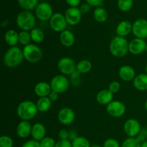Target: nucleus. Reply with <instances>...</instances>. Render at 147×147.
Instances as JSON below:
<instances>
[{
    "instance_id": "f257e3e1",
    "label": "nucleus",
    "mask_w": 147,
    "mask_h": 147,
    "mask_svg": "<svg viewBox=\"0 0 147 147\" xmlns=\"http://www.w3.org/2000/svg\"><path fill=\"white\" fill-rule=\"evenodd\" d=\"M24 59L23 50L17 46H14L10 47L6 52L3 57V63L7 67L14 68L20 65Z\"/></svg>"
},
{
    "instance_id": "f03ea898",
    "label": "nucleus",
    "mask_w": 147,
    "mask_h": 147,
    "mask_svg": "<svg viewBox=\"0 0 147 147\" xmlns=\"http://www.w3.org/2000/svg\"><path fill=\"white\" fill-rule=\"evenodd\" d=\"M129 42L125 37L116 36L111 41L109 50L113 56L116 57H123L129 51Z\"/></svg>"
},
{
    "instance_id": "7ed1b4c3",
    "label": "nucleus",
    "mask_w": 147,
    "mask_h": 147,
    "mask_svg": "<svg viewBox=\"0 0 147 147\" xmlns=\"http://www.w3.org/2000/svg\"><path fill=\"white\" fill-rule=\"evenodd\" d=\"M38 112L37 104L32 100H24L18 105L17 116L22 121H30L36 116Z\"/></svg>"
},
{
    "instance_id": "20e7f679",
    "label": "nucleus",
    "mask_w": 147,
    "mask_h": 147,
    "mask_svg": "<svg viewBox=\"0 0 147 147\" xmlns=\"http://www.w3.org/2000/svg\"><path fill=\"white\" fill-rule=\"evenodd\" d=\"M35 22L34 14L29 11H21L16 19L17 25L22 31H31L34 28Z\"/></svg>"
},
{
    "instance_id": "39448f33",
    "label": "nucleus",
    "mask_w": 147,
    "mask_h": 147,
    "mask_svg": "<svg viewBox=\"0 0 147 147\" xmlns=\"http://www.w3.org/2000/svg\"><path fill=\"white\" fill-rule=\"evenodd\" d=\"M22 50L24 59L29 63H38L42 57V51L41 48L34 44L24 46Z\"/></svg>"
},
{
    "instance_id": "423d86ee",
    "label": "nucleus",
    "mask_w": 147,
    "mask_h": 147,
    "mask_svg": "<svg viewBox=\"0 0 147 147\" xmlns=\"http://www.w3.org/2000/svg\"><path fill=\"white\" fill-rule=\"evenodd\" d=\"M57 66L59 72L64 76H71L77 70V64L75 60L69 57H64L60 59Z\"/></svg>"
},
{
    "instance_id": "0eeeda50",
    "label": "nucleus",
    "mask_w": 147,
    "mask_h": 147,
    "mask_svg": "<svg viewBox=\"0 0 147 147\" xmlns=\"http://www.w3.org/2000/svg\"><path fill=\"white\" fill-rule=\"evenodd\" d=\"M50 86L52 90L57 93H65L69 88V80L64 75H57L50 80Z\"/></svg>"
},
{
    "instance_id": "6e6552de",
    "label": "nucleus",
    "mask_w": 147,
    "mask_h": 147,
    "mask_svg": "<svg viewBox=\"0 0 147 147\" xmlns=\"http://www.w3.org/2000/svg\"><path fill=\"white\" fill-rule=\"evenodd\" d=\"M50 27L53 31L56 32H60L65 31L67 28V22L65 20V15L61 13H55L53 17L49 20Z\"/></svg>"
},
{
    "instance_id": "1a4fd4ad",
    "label": "nucleus",
    "mask_w": 147,
    "mask_h": 147,
    "mask_svg": "<svg viewBox=\"0 0 147 147\" xmlns=\"http://www.w3.org/2000/svg\"><path fill=\"white\" fill-rule=\"evenodd\" d=\"M123 131L128 137L136 138L142 131L140 123L135 119H128L123 124Z\"/></svg>"
},
{
    "instance_id": "9d476101",
    "label": "nucleus",
    "mask_w": 147,
    "mask_h": 147,
    "mask_svg": "<svg viewBox=\"0 0 147 147\" xmlns=\"http://www.w3.org/2000/svg\"><path fill=\"white\" fill-rule=\"evenodd\" d=\"M126 110L125 104L120 100H113L106 106V112L111 117H121L124 115Z\"/></svg>"
},
{
    "instance_id": "9b49d317",
    "label": "nucleus",
    "mask_w": 147,
    "mask_h": 147,
    "mask_svg": "<svg viewBox=\"0 0 147 147\" xmlns=\"http://www.w3.org/2000/svg\"><path fill=\"white\" fill-rule=\"evenodd\" d=\"M51 5L47 2H42L35 9V15L41 21H48L53 15Z\"/></svg>"
},
{
    "instance_id": "f8f14e48",
    "label": "nucleus",
    "mask_w": 147,
    "mask_h": 147,
    "mask_svg": "<svg viewBox=\"0 0 147 147\" xmlns=\"http://www.w3.org/2000/svg\"><path fill=\"white\" fill-rule=\"evenodd\" d=\"M132 33L136 38L144 39L147 37V20L140 18L132 24Z\"/></svg>"
},
{
    "instance_id": "ddd939ff",
    "label": "nucleus",
    "mask_w": 147,
    "mask_h": 147,
    "mask_svg": "<svg viewBox=\"0 0 147 147\" xmlns=\"http://www.w3.org/2000/svg\"><path fill=\"white\" fill-rule=\"evenodd\" d=\"M76 119L74 111L68 107H65L60 109L57 113V120L61 124L68 126L73 123Z\"/></svg>"
},
{
    "instance_id": "4468645a",
    "label": "nucleus",
    "mask_w": 147,
    "mask_h": 147,
    "mask_svg": "<svg viewBox=\"0 0 147 147\" xmlns=\"http://www.w3.org/2000/svg\"><path fill=\"white\" fill-rule=\"evenodd\" d=\"M65 17L67 24L74 26L79 24L82 18V13L78 7H70L66 10Z\"/></svg>"
},
{
    "instance_id": "2eb2a0df",
    "label": "nucleus",
    "mask_w": 147,
    "mask_h": 147,
    "mask_svg": "<svg viewBox=\"0 0 147 147\" xmlns=\"http://www.w3.org/2000/svg\"><path fill=\"white\" fill-rule=\"evenodd\" d=\"M146 44L144 39L134 38L129 42V51L131 54L138 55L146 51Z\"/></svg>"
},
{
    "instance_id": "dca6fc26",
    "label": "nucleus",
    "mask_w": 147,
    "mask_h": 147,
    "mask_svg": "<svg viewBox=\"0 0 147 147\" xmlns=\"http://www.w3.org/2000/svg\"><path fill=\"white\" fill-rule=\"evenodd\" d=\"M119 76L123 81H133L136 77V72L133 67L129 65H125L119 68Z\"/></svg>"
},
{
    "instance_id": "f3484780",
    "label": "nucleus",
    "mask_w": 147,
    "mask_h": 147,
    "mask_svg": "<svg viewBox=\"0 0 147 147\" xmlns=\"http://www.w3.org/2000/svg\"><path fill=\"white\" fill-rule=\"evenodd\" d=\"M32 126L29 121H21L17 126V134L20 139H26L31 135Z\"/></svg>"
},
{
    "instance_id": "a211bd4d",
    "label": "nucleus",
    "mask_w": 147,
    "mask_h": 147,
    "mask_svg": "<svg viewBox=\"0 0 147 147\" xmlns=\"http://www.w3.org/2000/svg\"><path fill=\"white\" fill-rule=\"evenodd\" d=\"M31 136L32 139L40 142L46 137V128L42 123H36L32 125Z\"/></svg>"
},
{
    "instance_id": "6ab92c4d",
    "label": "nucleus",
    "mask_w": 147,
    "mask_h": 147,
    "mask_svg": "<svg viewBox=\"0 0 147 147\" xmlns=\"http://www.w3.org/2000/svg\"><path fill=\"white\" fill-rule=\"evenodd\" d=\"M113 93L109 89H103L98 91L96 95V100L102 106H108L111 102L113 101Z\"/></svg>"
},
{
    "instance_id": "aec40b11",
    "label": "nucleus",
    "mask_w": 147,
    "mask_h": 147,
    "mask_svg": "<svg viewBox=\"0 0 147 147\" xmlns=\"http://www.w3.org/2000/svg\"><path fill=\"white\" fill-rule=\"evenodd\" d=\"M34 91L36 96L39 98L47 97L52 91V88L50 83L46 82H39L34 86Z\"/></svg>"
},
{
    "instance_id": "412c9836",
    "label": "nucleus",
    "mask_w": 147,
    "mask_h": 147,
    "mask_svg": "<svg viewBox=\"0 0 147 147\" xmlns=\"http://www.w3.org/2000/svg\"><path fill=\"white\" fill-rule=\"evenodd\" d=\"M60 41L64 47H70L74 45L76 37L71 31L65 30L60 34Z\"/></svg>"
},
{
    "instance_id": "4be33fe9",
    "label": "nucleus",
    "mask_w": 147,
    "mask_h": 147,
    "mask_svg": "<svg viewBox=\"0 0 147 147\" xmlns=\"http://www.w3.org/2000/svg\"><path fill=\"white\" fill-rule=\"evenodd\" d=\"M117 36L125 37L132 32V24L129 21H121L118 24L116 29Z\"/></svg>"
},
{
    "instance_id": "5701e85b",
    "label": "nucleus",
    "mask_w": 147,
    "mask_h": 147,
    "mask_svg": "<svg viewBox=\"0 0 147 147\" xmlns=\"http://www.w3.org/2000/svg\"><path fill=\"white\" fill-rule=\"evenodd\" d=\"M133 85L136 90L146 91L147 90V75L146 73H140L136 76L133 80Z\"/></svg>"
},
{
    "instance_id": "b1692460",
    "label": "nucleus",
    "mask_w": 147,
    "mask_h": 147,
    "mask_svg": "<svg viewBox=\"0 0 147 147\" xmlns=\"http://www.w3.org/2000/svg\"><path fill=\"white\" fill-rule=\"evenodd\" d=\"M4 41L10 47H14L19 43V33L14 30H9L4 34Z\"/></svg>"
},
{
    "instance_id": "393cba45",
    "label": "nucleus",
    "mask_w": 147,
    "mask_h": 147,
    "mask_svg": "<svg viewBox=\"0 0 147 147\" xmlns=\"http://www.w3.org/2000/svg\"><path fill=\"white\" fill-rule=\"evenodd\" d=\"M36 104H37L38 111L42 112V113L48 111L52 107V101L48 97L40 98Z\"/></svg>"
},
{
    "instance_id": "a878e982",
    "label": "nucleus",
    "mask_w": 147,
    "mask_h": 147,
    "mask_svg": "<svg viewBox=\"0 0 147 147\" xmlns=\"http://www.w3.org/2000/svg\"><path fill=\"white\" fill-rule=\"evenodd\" d=\"M94 20L98 23H103L107 20L108 12L103 7H97L93 11Z\"/></svg>"
},
{
    "instance_id": "bb28decb",
    "label": "nucleus",
    "mask_w": 147,
    "mask_h": 147,
    "mask_svg": "<svg viewBox=\"0 0 147 147\" xmlns=\"http://www.w3.org/2000/svg\"><path fill=\"white\" fill-rule=\"evenodd\" d=\"M92 63L88 60H82L77 63V70L80 74H86L92 69Z\"/></svg>"
},
{
    "instance_id": "cd10ccee",
    "label": "nucleus",
    "mask_w": 147,
    "mask_h": 147,
    "mask_svg": "<svg viewBox=\"0 0 147 147\" xmlns=\"http://www.w3.org/2000/svg\"><path fill=\"white\" fill-rule=\"evenodd\" d=\"M30 34H31L32 41L34 42V43H40L45 40V33L41 29L35 28L30 31Z\"/></svg>"
},
{
    "instance_id": "c85d7f7f",
    "label": "nucleus",
    "mask_w": 147,
    "mask_h": 147,
    "mask_svg": "<svg viewBox=\"0 0 147 147\" xmlns=\"http://www.w3.org/2000/svg\"><path fill=\"white\" fill-rule=\"evenodd\" d=\"M19 4L25 11H30L37 8L39 0H17Z\"/></svg>"
},
{
    "instance_id": "c756f323",
    "label": "nucleus",
    "mask_w": 147,
    "mask_h": 147,
    "mask_svg": "<svg viewBox=\"0 0 147 147\" xmlns=\"http://www.w3.org/2000/svg\"><path fill=\"white\" fill-rule=\"evenodd\" d=\"M73 147H91L90 142L84 136H78L72 141Z\"/></svg>"
},
{
    "instance_id": "7c9ffc66",
    "label": "nucleus",
    "mask_w": 147,
    "mask_h": 147,
    "mask_svg": "<svg viewBox=\"0 0 147 147\" xmlns=\"http://www.w3.org/2000/svg\"><path fill=\"white\" fill-rule=\"evenodd\" d=\"M31 34L28 31H21L19 33V42L24 45V47L31 44Z\"/></svg>"
},
{
    "instance_id": "2f4dec72",
    "label": "nucleus",
    "mask_w": 147,
    "mask_h": 147,
    "mask_svg": "<svg viewBox=\"0 0 147 147\" xmlns=\"http://www.w3.org/2000/svg\"><path fill=\"white\" fill-rule=\"evenodd\" d=\"M133 0H118L117 5L122 11H128L133 7Z\"/></svg>"
},
{
    "instance_id": "473e14b6",
    "label": "nucleus",
    "mask_w": 147,
    "mask_h": 147,
    "mask_svg": "<svg viewBox=\"0 0 147 147\" xmlns=\"http://www.w3.org/2000/svg\"><path fill=\"white\" fill-rule=\"evenodd\" d=\"M121 147H141V142L136 138L128 137L122 142Z\"/></svg>"
},
{
    "instance_id": "72a5a7b5",
    "label": "nucleus",
    "mask_w": 147,
    "mask_h": 147,
    "mask_svg": "<svg viewBox=\"0 0 147 147\" xmlns=\"http://www.w3.org/2000/svg\"><path fill=\"white\" fill-rule=\"evenodd\" d=\"M14 142L10 136L3 135L0 137V147H13Z\"/></svg>"
},
{
    "instance_id": "f704fd0d",
    "label": "nucleus",
    "mask_w": 147,
    "mask_h": 147,
    "mask_svg": "<svg viewBox=\"0 0 147 147\" xmlns=\"http://www.w3.org/2000/svg\"><path fill=\"white\" fill-rule=\"evenodd\" d=\"M55 144L56 142L54 139L49 136H46L40 142V147H55Z\"/></svg>"
},
{
    "instance_id": "c9c22d12",
    "label": "nucleus",
    "mask_w": 147,
    "mask_h": 147,
    "mask_svg": "<svg viewBox=\"0 0 147 147\" xmlns=\"http://www.w3.org/2000/svg\"><path fill=\"white\" fill-rule=\"evenodd\" d=\"M121 145H120L119 141L113 138H109L103 142V147H121Z\"/></svg>"
},
{
    "instance_id": "e433bc0d",
    "label": "nucleus",
    "mask_w": 147,
    "mask_h": 147,
    "mask_svg": "<svg viewBox=\"0 0 147 147\" xmlns=\"http://www.w3.org/2000/svg\"><path fill=\"white\" fill-rule=\"evenodd\" d=\"M121 89V84L118 81H113L109 84V90L111 92L114 94V93H117Z\"/></svg>"
},
{
    "instance_id": "4c0bfd02",
    "label": "nucleus",
    "mask_w": 147,
    "mask_h": 147,
    "mask_svg": "<svg viewBox=\"0 0 147 147\" xmlns=\"http://www.w3.org/2000/svg\"><path fill=\"white\" fill-rule=\"evenodd\" d=\"M69 135L70 133L66 129H61L57 134L59 140H69Z\"/></svg>"
},
{
    "instance_id": "58836bf2",
    "label": "nucleus",
    "mask_w": 147,
    "mask_h": 147,
    "mask_svg": "<svg viewBox=\"0 0 147 147\" xmlns=\"http://www.w3.org/2000/svg\"><path fill=\"white\" fill-rule=\"evenodd\" d=\"M55 147H73L70 140H59L56 142Z\"/></svg>"
},
{
    "instance_id": "ea45409f",
    "label": "nucleus",
    "mask_w": 147,
    "mask_h": 147,
    "mask_svg": "<svg viewBox=\"0 0 147 147\" xmlns=\"http://www.w3.org/2000/svg\"><path fill=\"white\" fill-rule=\"evenodd\" d=\"M21 147H40V144L39 142H37L34 139H31V140L24 142Z\"/></svg>"
},
{
    "instance_id": "a19ab883",
    "label": "nucleus",
    "mask_w": 147,
    "mask_h": 147,
    "mask_svg": "<svg viewBox=\"0 0 147 147\" xmlns=\"http://www.w3.org/2000/svg\"><path fill=\"white\" fill-rule=\"evenodd\" d=\"M86 2L88 4H90L92 7H97L103 4V0H86Z\"/></svg>"
},
{
    "instance_id": "79ce46f5",
    "label": "nucleus",
    "mask_w": 147,
    "mask_h": 147,
    "mask_svg": "<svg viewBox=\"0 0 147 147\" xmlns=\"http://www.w3.org/2000/svg\"><path fill=\"white\" fill-rule=\"evenodd\" d=\"M80 10L82 14H87V13H88L90 11V5L88 4V3L82 4L80 7Z\"/></svg>"
},
{
    "instance_id": "37998d69",
    "label": "nucleus",
    "mask_w": 147,
    "mask_h": 147,
    "mask_svg": "<svg viewBox=\"0 0 147 147\" xmlns=\"http://www.w3.org/2000/svg\"><path fill=\"white\" fill-rule=\"evenodd\" d=\"M70 7H77L80 5V0H65Z\"/></svg>"
},
{
    "instance_id": "c03bdc74",
    "label": "nucleus",
    "mask_w": 147,
    "mask_h": 147,
    "mask_svg": "<svg viewBox=\"0 0 147 147\" xmlns=\"http://www.w3.org/2000/svg\"><path fill=\"white\" fill-rule=\"evenodd\" d=\"M58 95H59V93H57V92L52 90L47 97H48L51 100L52 102H53V101H55V100H57V99H58Z\"/></svg>"
},
{
    "instance_id": "a18cd8bd",
    "label": "nucleus",
    "mask_w": 147,
    "mask_h": 147,
    "mask_svg": "<svg viewBox=\"0 0 147 147\" xmlns=\"http://www.w3.org/2000/svg\"><path fill=\"white\" fill-rule=\"evenodd\" d=\"M141 147H147V140L144 141L141 143Z\"/></svg>"
},
{
    "instance_id": "49530a36",
    "label": "nucleus",
    "mask_w": 147,
    "mask_h": 147,
    "mask_svg": "<svg viewBox=\"0 0 147 147\" xmlns=\"http://www.w3.org/2000/svg\"><path fill=\"white\" fill-rule=\"evenodd\" d=\"M144 107H145V109H146V112H147V98L146 100V101H145V103H144Z\"/></svg>"
},
{
    "instance_id": "de8ad7c7",
    "label": "nucleus",
    "mask_w": 147,
    "mask_h": 147,
    "mask_svg": "<svg viewBox=\"0 0 147 147\" xmlns=\"http://www.w3.org/2000/svg\"><path fill=\"white\" fill-rule=\"evenodd\" d=\"M91 147H103L102 146H100V145H93Z\"/></svg>"
},
{
    "instance_id": "09e8293b",
    "label": "nucleus",
    "mask_w": 147,
    "mask_h": 147,
    "mask_svg": "<svg viewBox=\"0 0 147 147\" xmlns=\"http://www.w3.org/2000/svg\"><path fill=\"white\" fill-rule=\"evenodd\" d=\"M145 72H146V74L147 75V65H146V67H145Z\"/></svg>"
},
{
    "instance_id": "8fccbe9b",
    "label": "nucleus",
    "mask_w": 147,
    "mask_h": 147,
    "mask_svg": "<svg viewBox=\"0 0 147 147\" xmlns=\"http://www.w3.org/2000/svg\"><path fill=\"white\" fill-rule=\"evenodd\" d=\"M146 52L147 53V44H146Z\"/></svg>"
}]
</instances>
